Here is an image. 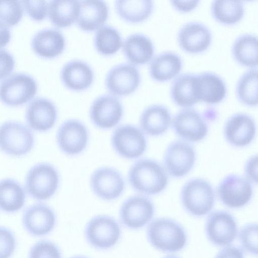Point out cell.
I'll return each mask as SVG.
<instances>
[{"instance_id":"obj_15","label":"cell","mask_w":258,"mask_h":258,"mask_svg":"<svg viewBox=\"0 0 258 258\" xmlns=\"http://www.w3.org/2000/svg\"><path fill=\"white\" fill-rule=\"evenodd\" d=\"M60 150L65 154L77 155L86 148L89 133L86 126L80 120L70 119L59 126L56 136Z\"/></svg>"},{"instance_id":"obj_33","label":"cell","mask_w":258,"mask_h":258,"mask_svg":"<svg viewBox=\"0 0 258 258\" xmlns=\"http://www.w3.org/2000/svg\"><path fill=\"white\" fill-rule=\"evenodd\" d=\"M232 55L239 64L250 68L257 66V37L253 34L245 33L237 37L232 45Z\"/></svg>"},{"instance_id":"obj_47","label":"cell","mask_w":258,"mask_h":258,"mask_svg":"<svg viewBox=\"0 0 258 258\" xmlns=\"http://www.w3.org/2000/svg\"><path fill=\"white\" fill-rule=\"evenodd\" d=\"M163 258H179L176 256H174V255H168V256H166Z\"/></svg>"},{"instance_id":"obj_18","label":"cell","mask_w":258,"mask_h":258,"mask_svg":"<svg viewBox=\"0 0 258 258\" xmlns=\"http://www.w3.org/2000/svg\"><path fill=\"white\" fill-rule=\"evenodd\" d=\"M56 222L53 210L43 203H37L28 207L23 213L22 224L28 233L35 236L48 234L54 228Z\"/></svg>"},{"instance_id":"obj_30","label":"cell","mask_w":258,"mask_h":258,"mask_svg":"<svg viewBox=\"0 0 258 258\" xmlns=\"http://www.w3.org/2000/svg\"><path fill=\"white\" fill-rule=\"evenodd\" d=\"M79 11V1L52 0L48 3L47 15L57 28H65L76 22Z\"/></svg>"},{"instance_id":"obj_1","label":"cell","mask_w":258,"mask_h":258,"mask_svg":"<svg viewBox=\"0 0 258 258\" xmlns=\"http://www.w3.org/2000/svg\"><path fill=\"white\" fill-rule=\"evenodd\" d=\"M128 180L134 190L149 196L160 193L168 184L165 169L158 162L150 159H142L133 164Z\"/></svg>"},{"instance_id":"obj_16","label":"cell","mask_w":258,"mask_h":258,"mask_svg":"<svg viewBox=\"0 0 258 258\" xmlns=\"http://www.w3.org/2000/svg\"><path fill=\"white\" fill-rule=\"evenodd\" d=\"M90 184L94 193L104 201H113L123 193L125 182L120 173L110 167L96 169L91 176Z\"/></svg>"},{"instance_id":"obj_48","label":"cell","mask_w":258,"mask_h":258,"mask_svg":"<svg viewBox=\"0 0 258 258\" xmlns=\"http://www.w3.org/2000/svg\"><path fill=\"white\" fill-rule=\"evenodd\" d=\"M70 258H87V257L83 256L77 255V256H72Z\"/></svg>"},{"instance_id":"obj_14","label":"cell","mask_w":258,"mask_h":258,"mask_svg":"<svg viewBox=\"0 0 258 258\" xmlns=\"http://www.w3.org/2000/svg\"><path fill=\"white\" fill-rule=\"evenodd\" d=\"M193 147L184 141H176L167 148L164 156L166 171L172 177H181L192 168L196 161Z\"/></svg>"},{"instance_id":"obj_43","label":"cell","mask_w":258,"mask_h":258,"mask_svg":"<svg viewBox=\"0 0 258 258\" xmlns=\"http://www.w3.org/2000/svg\"><path fill=\"white\" fill-rule=\"evenodd\" d=\"M214 258H244L242 249L233 245L223 247Z\"/></svg>"},{"instance_id":"obj_25","label":"cell","mask_w":258,"mask_h":258,"mask_svg":"<svg viewBox=\"0 0 258 258\" xmlns=\"http://www.w3.org/2000/svg\"><path fill=\"white\" fill-rule=\"evenodd\" d=\"M122 48L128 63L135 66L150 62L155 52L152 40L140 33L132 34L126 37L123 41Z\"/></svg>"},{"instance_id":"obj_21","label":"cell","mask_w":258,"mask_h":258,"mask_svg":"<svg viewBox=\"0 0 258 258\" xmlns=\"http://www.w3.org/2000/svg\"><path fill=\"white\" fill-rule=\"evenodd\" d=\"M256 126L253 118L244 113H237L226 121L224 134L226 141L231 145L243 147L253 140Z\"/></svg>"},{"instance_id":"obj_44","label":"cell","mask_w":258,"mask_h":258,"mask_svg":"<svg viewBox=\"0 0 258 258\" xmlns=\"http://www.w3.org/2000/svg\"><path fill=\"white\" fill-rule=\"evenodd\" d=\"M245 174L247 179L253 183H257V156L251 157L246 162L245 166Z\"/></svg>"},{"instance_id":"obj_20","label":"cell","mask_w":258,"mask_h":258,"mask_svg":"<svg viewBox=\"0 0 258 258\" xmlns=\"http://www.w3.org/2000/svg\"><path fill=\"white\" fill-rule=\"evenodd\" d=\"M25 118L29 126L39 132L49 131L54 125L57 118L55 104L44 97H36L27 107Z\"/></svg>"},{"instance_id":"obj_13","label":"cell","mask_w":258,"mask_h":258,"mask_svg":"<svg viewBox=\"0 0 258 258\" xmlns=\"http://www.w3.org/2000/svg\"><path fill=\"white\" fill-rule=\"evenodd\" d=\"M252 193L250 181L235 174L226 176L217 187V194L221 202L233 209L245 206L250 201Z\"/></svg>"},{"instance_id":"obj_27","label":"cell","mask_w":258,"mask_h":258,"mask_svg":"<svg viewBox=\"0 0 258 258\" xmlns=\"http://www.w3.org/2000/svg\"><path fill=\"white\" fill-rule=\"evenodd\" d=\"M182 64V60L177 53L170 51L162 52L154 56L150 61L149 74L156 81H167L179 75Z\"/></svg>"},{"instance_id":"obj_23","label":"cell","mask_w":258,"mask_h":258,"mask_svg":"<svg viewBox=\"0 0 258 258\" xmlns=\"http://www.w3.org/2000/svg\"><path fill=\"white\" fill-rule=\"evenodd\" d=\"M109 13L108 5L103 1H79V11L76 23L83 31H96L104 25Z\"/></svg>"},{"instance_id":"obj_19","label":"cell","mask_w":258,"mask_h":258,"mask_svg":"<svg viewBox=\"0 0 258 258\" xmlns=\"http://www.w3.org/2000/svg\"><path fill=\"white\" fill-rule=\"evenodd\" d=\"M177 40L180 47L190 53H199L206 50L211 44L212 34L202 23L191 21L179 29Z\"/></svg>"},{"instance_id":"obj_28","label":"cell","mask_w":258,"mask_h":258,"mask_svg":"<svg viewBox=\"0 0 258 258\" xmlns=\"http://www.w3.org/2000/svg\"><path fill=\"white\" fill-rule=\"evenodd\" d=\"M171 121V113L166 107L153 104L146 107L141 113L140 125L146 134L158 136L167 131Z\"/></svg>"},{"instance_id":"obj_7","label":"cell","mask_w":258,"mask_h":258,"mask_svg":"<svg viewBox=\"0 0 258 258\" xmlns=\"http://www.w3.org/2000/svg\"><path fill=\"white\" fill-rule=\"evenodd\" d=\"M121 228L113 217L105 215L96 216L87 223L85 236L88 243L98 249H108L118 241Z\"/></svg>"},{"instance_id":"obj_40","label":"cell","mask_w":258,"mask_h":258,"mask_svg":"<svg viewBox=\"0 0 258 258\" xmlns=\"http://www.w3.org/2000/svg\"><path fill=\"white\" fill-rule=\"evenodd\" d=\"M16 246L15 236L7 227L0 226V258H10Z\"/></svg>"},{"instance_id":"obj_9","label":"cell","mask_w":258,"mask_h":258,"mask_svg":"<svg viewBox=\"0 0 258 258\" xmlns=\"http://www.w3.org/2000/svg\"><path fill=\"white\" fill-rule=\"evenodd\" d=\"M141 76L137 66L121 63L111 68L105 79L106 89L117 97L128 96L138 88Z\"/></svg>"},{"instance_id":"obj_37","label":"cell","mask_w":258,"mask_h":258,"mask_svg":"<svg viewBox=\"0 0 258 258\" xmlns=\"http://www.w3.org/2000/svg\"><path fill=\"white\" fill-rule=\"evenodd\" d=\"M23 14L21 1H0V22L7 26H12L19 23Z\"/></svg>"},{"instance_id":"obj_35","label":"cell","mask_w":258,"mask_h":258,"mask_svg":"<svg viewBox=\"0 0 258 258\" xmlns=\"http://www.w3.org/2000/svg\"><path fill=\"white\" fill-rule=\"evenodd\" d=\"M211 14L217 22L225 24L237 23L244 14V5L239 1H213L211 6Z\"/></svg>"},{"instance_id":"obj_31","label":"cell","mask_w":258,"mask_h":258,"mask_svg":"<svg viewBox=\"0 0 258 258\" xmlns=\"http://www.w3.org/2000/svg\"><path fill=\"white\" fill-rule=\"evenodd\" d=\"M115 9L118 16L124 21L139 23L149 18L154 10L151 0L116 1Z\"/></svg>"},{"instance_id":"obj_17","label":"cell","mask_w":258,"mask_h":258,"mask_svg":"<svg viewBox=\"0 0 258 258\" xmlns=\"http://www.w3.org/2000/svg\"><path fill=\"white\" fill-rule=\"evenodd\" d=\"M172 125L178 136L190 142L202 140L208 132V126L204 118L191 108H185L178 111L174 116Z\"/></svg>"},{"instance_id":"obj_3","label":"cell","mask_w":258,"mask_h":258,"mask_svg":"<svg viewBox=\"0 0 258 258\" xmlns=\"http://www.w3.org/2000/svg\"><path fill=\"white\" fill-rule=\"evenodd\" d=\"M181 200L185 210L195 217L208 214L213 209L215 195L211 184L207 180L196 178L183 186Z\"/></svg>"},{"instance_id":"obj_11","label":"cell","mask_w":258,"mask_h":258,"mask_svg":"<svg viewBox=\"0 0 258 258\" xmlns=\"http://www.w3.org/2000/svg\"><path fill=\"white\" fill-rule=\"evenodd\" d=\"M205 232L208 239L214 245L222 247L231 245L238 234L236 220L226 211H214L207 219Z\"/></svg>"},{"instance_id":"obj_39","label":"cell","mask_w":258,"mask_h":258,"mask_svg":"<svg viewBox=\"0 0 258 258\" xmlns=\"http://www.w3.org/2000/svg\"><path fill=\"white\" fill-rule=\"evenodd\" d=\"M29 258H61L58 246L48 240H40L30 248Z\"/></svg>"},{"instance_id":"obj_5","label":"cell","mask_w":258,"mask_h":258,"mask_svg":"<svg viewBox=\"0 0 258 258\" xmlns=\"http://www.w3.org/2000/svg\"><path fill=\"white\" fill-rule=\"evenodd\" d=\"M34 143L32 131L23 123L10 120L0 125V149L5 153L14 157L25 155Z\"/></svg>"},{"instance_id":"obj_26","label":"cell","mask_w":258,"mask_h":258,"mask_svg":"<svg viewBox=\"0 0 258 258\" xmlns=\"http://www.w3.org/2000/svg\"><path fill=\"white\" fill-rule=\"evenodd\" d=\"M196 86L199 101L208 104L219 103L224 99L227 94L225 81L213 72H204L196 74Z\"/></svg>"},{"instance_id":"obj_2","label":"cell","mask_w":258,"mask_h":258,"mask_svg":"<svg viewBox=\"0 0 258 258\" xmlns=\"http://www.w3.org/2000/svg\"><path fill=\"white\" fill-rule=\"evenodd\" d=\"M150 244L161 251L172 253L182 250L187 242L183 227L177 222L167 218H159L151 221L147 229Z\"/></svg>"},{"instance_id":"obj_41","label":"cell","mask_w":258,"mask_h":258,"mask_svg":"<svg viewBox=\"0 0 258 258\" xmlns=\"http://www.w3.org/2000/svg\"><path fill=\"white\" fill-rule=\"evenodd\" d=\"M23 10L36 21H41L47 15L48 3L46 1H21Z\"/></svg>"},{"instance_id":"obj_29","label":"cell","mask_w":258,"mask_h":258,"mask_svg":"<svg viewBox=\"0 0 258 258\" xmlns=\"http://www.w3.org/2000/svg\"><path fill=\"white\" fill-rule=\"evenodd\" d=\"M170 96L177 105L184 108L198 103L196 74L183 73L175 78L170 87Z\"/></svg>"},{"instance_id":"obj_24","label":"cell","mask_w":258,"mask_h":258,"mask_svg":"<svg viewBox=\"0 0 258 258\" xmlns=\"http://www.w3.org/2000/svg\"><path fill=\"white\" fill-rule=\"evenodd\" d=\"M31 46L39 56L52 58L60 55L66 47V39L60 31L56 28H45L33 36Z\"/></svg>"},{"instance_id":"obj_12","label":"cell","mask_w":258,"mask_h":258,"mask_svg":"<svg viewBox=\"0 0 258 258\" xmlns=\"http://www.w3.org/2000/svg\"><path fill=\"white\" fill-rule=\"evenodd\" d=\"M123 114L122 104L118 97L105 94L97 97L92 103L89 115L98 128L109 129L115 126Z\"/></svg>"},{"instance_id":"obj_6","label":"cell","mask_w":258,"mask_h":258,"mask_svg":"<svg viewBox=\"0 0 258 258\" xmlns=\"http://www.w3.org/2000/svg\"><path fill=\"white\" fill-rule=\"evenodd\" d=\"M35 80L24 73H14L0 83V100L7 105L17 106L32 99L37 91Z\"/></svg>"},{"instance_id":"obj_36","label":"cell","mask_w":258,"mask_h":258,"mask_svg":"<svg viewBox=\"0 0 258 258\" xmlns=\"http://www.w3.org/2000/svg\"><path fill=\"white\" fill-rule=\"evenodd\" d=\"M236 95L238 100L248 106L257 105V68H250L238 80L235 87Z\"/></svg>"},{"instance_id":"obj_32","label":"cell","mask_w":258,"mask_h":258,"mask_svg":"<svg viewBox=\"0 0 258 258\" xmlns=\"http://www.w3.org/2000/svg\"><path fill=\"white\" fill-rule=\"evenodd\" d=\"M26 201V193L23 186L11 178L0 180V210L8 213L21 210Z\"/></svg>"},{"instance_id":"obj_8","label":"cell","mask_w":258,"mask_h":258,"mask_svg":"<svg viewBox=\"0 0 258 258\" xmlns=\"http://www.w3.org/2000/svg\"><path fill=\"white\" fill-rule=\"evenodd\" d=\"M111 144L115 152L122 158L135 159L146 150L147 142L143 132L132 124L118 126L111 136Z\"/></svg>"},{"instance_id":"obj_45","label":"cell","mask_w":258,"mask_h":258,"mask_svg":"<svg viewBox=\"0 0 258 258\" xmlns=\"http://www.w3.org/2000/svg\"><path fill=\"white\" fill-rule=\"evenodd\" d=\"M172 6L177 11L187 13L194 10L199 5V1H171Z\"/></svg>"},{"instance_id":"obj_42","label":"cell","mask_w":258,"mask_h":258,"mask_svg":"<svg viewBox=\"0 0 258 258\" xmlns=\"http://www.w3.org/2000/svg\"><path fill=\"white\" fill-rule=\"evenodd\" d=\"M15 60L7 50L0 48V79L6 77L14 70Z\"/></svg>"},{"instance_id":"obj_38","label":"cell","mask_w":258,"mask_h":258,"mask_svg":"<svg viewBox=\"0 0 258 258\" xmlns=\"http://www.w3.org/2000/svg\"><path fill=\"white\" fill-rule=\"evenodd\" d=\"M239 241L243 250L252 254H257L258 229L256 223L243 226L238 233Z\"/></svg>"},{"instance_id":"obj_10","label":"cell","mask_w":258,"mask_h":258,"mask_svg":"<svg viewBox=\"0 0 258 258\" xmlns=\"http://www.w3.org/2000/svg\"><path fill=\"white\" fill-rule=\"evenodd\" d=\"M155 208L152 202L142 195L126 199L121 204L119 216L121 223L130 229L142 228L152 219Z\"/></svg>"},{"instance_id":"obj_34","label":"cell","mask_w":258,"mask_h":258,"mask_svg":"<svg viewBox=\"0 0 258 258\" xmlns=\"http://www.w3.org/2000/svg\"><path fill=\"white\" fill-rule=\"evenodd\" d=\"M121 34L115 28L104 25L96 30L94 45L96 51L104 56L114 55L122 47Z\"/></svg>"},{"instance_id":"obj_46","label":"cell","mask_w":258,"mask_h":258,"mask_svg":"<svg viewBox=\"0 0 258 258\" xmlns=\"http://www.w3.org/2000/svg\"><path fill=\"white\" fill-rule=\"evenodd\" d=\"M11 38V33L9 27L0 22V48L5 46Z\"/></svg>"},{"instance_id":"obj_4","label":"cell","mask_w":258,"mask_h":258,"mask_svg":"<svg viewBox=\"0 0 258 258\" xmlns=\"http://www.w3.org/2000/svg\"><path fill=\"white\" fill-rule=\"evenodd\" d=\"M59 183L57 170L47 163L32 167L25 178V189L32 198L38 201L50 199L56 192Z\"/></svg>"},{"instance_id":"obj_22","label":"cell","mask_w":258,"mask_h":258,"mask_svg":"<svg viewBox=\"0 0 258 258\" xmlns=\"http://www.w3.org/2000/svg\"><path fill=\"white\" fill-rule=\"evenodd\" d=\"M60 78L64 86L76 92L87 90L93 84L94 71L86 61L80 59L71 60L62 67Z\"/></svg>"}]
</instances>
